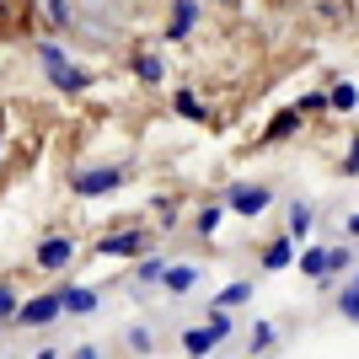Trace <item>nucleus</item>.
Listing matches in <instances>:
<instances>
[{"mask_svg": "<svg viewBox=\"0 0 359 359\" xmlns=\"http://www.w3.org/2000/svg\"><path fill=\"white\" fill-rule=\"evenodd\" d=\"M102 306V295L97 290H86V285H65V316H91Z\"/></svg>", "mask_w": 359, "mask_h": 359, "instance_id": "nucleus-11", "label": "nucleus"}, {"mask_svg": "<svg viewBox=\"0 0 359 359\" xmlns=\"http://www.w3.org/2000/svg\"><path fill=\"white\" fill-rule=\"evenodd\" d=\"M344 231H348V236H359V215H348V220H344Z\"/></svg>", "mask_w": 359, "mask_h": 359, "instance_id": "nucleus-29", "label": "nucleus"}, {"mask_svg": "<svg viewBox=\"0 0 359 359\" xmlns=\"http://www.w3.org/2000/svg\"><path fill=\"white\" fill-rule=\"evenodd\" d=\"M273 348V322H252V338H247V354H269Z\"/></svg>", "mask_w": 359, "mask_h": 359, "instance_id": "nucleus-19", "label": "nucleus"}, {"mask_svg": "<svg viewBox=\"0 0 359 359\" xmlns=\"http://www.w3.org/2000/svg\"><path fill=\"white\" fill-rule=\"evenodd\" d=\"M70 359H107V354H102V348H97V344H81V348H75Z\"/></svg>", "mask_w": 359, "mask_h": 359, "instance_id": "nucleus-28", "label": "nucleus"}, {"mask_svg": "<svg viewBox=\"0 0 359 359\" xmlns=\"http://www.w3.org/2000/svg\"><path fill=\"white\" fill-rule=\"evenodd\" d=\"M16 311H22L16 290H11V285H0V327H6V322H16Z\"/></svg>", "mask_w": 359, "mask_h": 359, "instance_id": "nucleus-23", "label": "nucleus"}, {"mask_svg": "<svg viewBox=\"0 0 359 359\" xmlns=\"http://www.w3.org/2000/svg\"><path fill=\"white\" fill-rule=\"evenodd\" d=\"M295 113H300V118H311V113H327V97H322V91H306V97L295 102Z\"/></svg>", "mask_w": 359, "mask_h": 359, "instance_id": "nucleus-24", "label": "nucleus"}, {"mask_svg": "<svg viewBox=\"0 0 359 359\" xmlns=\"http://www.w3.org/2000/svg\"><path fill=\"white\" fill-rule=\"evenodd\" d=\"M247 300H252V279H236V285H225L220 295H215V311H241V306H247Z\"/></svg>", "mask_w": 359, "mask_h": 359, "instance_id": "nucleus-13", "label": "nucleus"}, {"mask_svg": "<svg viewBox=\"0 0 359 359\" xmlns=\"http://www.w3.org/2000/svg\"><path fill=\"white\" fill-rule=\"evenodd\" d=\"M129 348H135V354H150V348H156V332L150 327H129Z\"/></svg>", "mask_w": 359, "mask_h": 359, "instance_id": "nucleus-25", "label": "nucleus"}, {"mask_svg": "<svg viewBox=\"0 0 359 359\" xmlns=\"http://www.w3.org/2000/svg\"><path fill=\"white\" fill-rule=\"evenodd\" d=\"M311 225H316V204L311 198H295V204H290V236H311Z\"/></svg>", "mask_w": 359, "mask_h": 359, "instance_id": "nucleus-14", "label": "nucleus"}, {"mask_svg": "<svg viewBox=\"0 0 359 359\" xmlns=\"http://www.w3.org/2000/svg\"><path fill=\"white\" fill-rule=\"evenodd\" d=\"M48 16H54V27H70V16H75V6H43Z\"/></svg>", "mask_w": 359, "mask_h": 359, "instance_id": "nucleus-27", "label": "nucleus"}, {"mask_svg": "<svg viewBox=\"0 0 359 359\" xmlns=\"http://www.w3.org/2000/svg\"><path fill=\"white\" fill-rule=\"evenodd\" d=\"M220 204L231 215H241V220H257L263 210H273V188H263V182H231Z\"/></svg>", "mask_w": 359, "mask_h": 359, "instance_id": "nucleus-5", "label": "nucleus"}, {"mask_svg": "<svg viewBox=\"0 0 359 359\" xmlns=\"http://www.w3.org/2000/svg\"><path fill=\"white\" fill-rule=\"evenodd\" d=\"M118 188H123V166H81V172H70L75 198H107Z\"/></svg>", "mask_w": 359, "mask_h": 359, "instance_id": "nucleus-4", "label": "nucleus"}, {"mask_svg": "<svg viewBox=\"0 0 359 359\" xmlns=\"http://www.w3.org/2000/svg\"><path fill=\"white\" fill-rule=\"evenodd\" d=\"M145 247H150V231H140V225L97 236V257H145Z\"/></svg>", "mask_w": 359, "mask_h": 359, "instance_id": "nucleus-7", "label": "nucleus"}, {"mask_svg": "<svg viewBox=\"0 0 359 359\" xmlns=\"http://www.w3.org/2000/svg\"><path fill=\"white\" fill-rule=\"evenodd\" d=\"M172 113H177V118H204V102H198L194 91H177V97H172Z\"/></svg>", "mask_w": 359, "mask_h": 359, "instance_id": "nucleus-18", "label": "nucleus"}, {"mask_svg": "<svg viewBox=\"0 0 359 359\" xmlns=\"http://www.w3.org/2000/svg\"><path fill=\"white\" fill-rule=\"evenodd\" d=\"M32 359H65V354H60V348H38Z\"/></svg>", "mask_w": 359, "mask_h": 359, "instance_id": "nucleus-30", "label": "nucleus"}, {"mask_svg": "<svg viewBox=\"0 0 359 359\" xmlns=\"http://www.w3.org/2000/svg\"><path fill=\"white\" fill-rule=\"evenodd\" d=\"M198 16H204V6H172V16H166V38H188V32L198 27Z\"/></svg>", "mask_w": 359, "mask_h": 359, "instance_id": "nucleus-12", "label": "nucleus"}, {"mask_svg": "<svg viewBox=\"0 0 359 359\" xmlns=\"http://www.w3.org/2000/svg\"><path fill=\"white\" fill-rule=\"evenodd\" d=\"M32 263H38L43 273H65L75 263V236H43L38 252H32Z\"/></svg>", "mask_w": 359, "mask_h": 359, "instance_id": "nucleus-8", "label": "nucleus"}, {"mask_svg": "<svg viewBox=\"0 0 359 359\" xmlns=\"http://www.w3.org/2000/svg\"><path fill=\"white\" fill-rule=\"evenodd\" d=\"M129 65H135V75H140V81H150V86L166 81V60H161V54H135Z\"/></svg>", "mask_w": 359, "mask_h": 359, "instance_id": "nucleus-16", "label": "nucleus"}, {"mask_svg": "<svg viewBox=\"0 0 359 359\" xmlns=\"http://www.w3.org/2000/svg\"><path fill=\"white\" fill-rule=\"evenodd\" d=\"M198 279H204V269H198V263H172V269H166V279H161V290H166V295H194Z\"/></svg>", "mask_w": 359, "mask_h": 359, "instance_id": "nucleus-9", "label": "nucleus"}, {"mask_svg": "<svg viewBox=\"0 0 359 359\" xmlns=\"http://www.w3.org/2000/svg\"><path fill=\"white\" fill-rule=\"evenodd\" d=\"M0 150H6V145H0Z\"/></svg>", "mask_w": 359, "mask_h": 359, "instance_id": "nucleus-32", "label": "nucleus"}, {"mask_svg": "<svg viewBox=\"0 0 359 359\" xmlns=\"http://www.w3.org/2000/svg\"><path fill=\"white\" fill-rule=\"evenodd\" d=\"M338 316H344V322H359V290L354 285L338 290Z\"/></svg>", "mask_w": 359, "mask_h": 359, "instance_id": "nucleus-22", "label": "nucleus"}, {"mask_svg": "<svg viewBox=\"0 0 359 359\" xmlns=\"http://www.w3.org/2000/svg\"><path fill=\"white\" fill-rule=\"evenodd\" d=\"M220 220H225V204H210V210H198V236H215V231H220Z\"/></svg>", "mask_w": 359, "mask_h": 359, "instance_id": "nucleus-21", "label": "nucleus"}, {"mask_svg": "<svg viewBox=\"0 0 359 359\" xmlns=\"http://www.w3.org/2000/svg\"><path fill=\"white\" fill-rule=\"evenodd\" d=\"M65 316V290H43V295H27L22 311H16V327H48Z\"/></svg>", "mask_w": 359, "mask_h": 359, "instance_id": "nucleus-6", "label": "nucleus"}, {"mask_svg": "<svg viewBox=\"0 0 359 359\" xmlns=\"http://www.w3.org/2000/svg\"><path fill=\"white\" fill-rule=\"evenodd\" d=\"M354 107H359V86L354 81H338L327 91V113H354Z\"/></svg>", "mask_w": 359, "mask_h": 359, "instance_id": "nucleus-15", "label": "nucleus"}, {"mask_svg": "<svg viewBox=\"0 0 359 359\" xmlns=\"http://www.w3.org/2000/svg\"><path fill=\"white\" fill-rule=\"evenodd\" d=\"M166 269H172V263H166V257H156V252H150V257H140L135 279H140V285H161V279H166Z\"/></svg>", "mask_w": 359, "mask_h": 359, "instance_id": "nucleus-17", "label": "nucleus"}, {"mask_svg": "<svg viewBox=\"0 0 359 359\" xmlns=\"http://www.w3.org/2000/svg\"><path fill=\"white\" fill-rule=\"evenodd\" d=\"M38 65H43V75H48L60 91H70V97L91 86V70H81V65H75L60 43H38Z\"/></svg>", "mask_w": 359, "mask_h": 359, "instance_id": "nucleus-3", "label": "nucleus"}, {"mask_svg": "<svg viewBox=\"0 0 359 359\" xmlns=\"http://www.w3.org/2000/svg\"><path fill=\"white\" fill-rule=\"evenodd\" d=\"M295 257H300V241L285 231V236H273L269 247H263V269H269V273H279V269H290Z\"/></svg>", "mask_w": 359, "mask_h": 359, "instance_id": "nucleus-10", "label": "nucleus"}, {"mask_svg": "<svg viewBox=\"0 0 359 359\" xmlns=\"http://www.w3.org/2000/svg\"><path fill=\"white\" fill-rule=\"evenodd\" d=\"M348 285H354V290H359V269H354V279H348Z\"/></svg>", "mask_w": 359, "mask_h": 359, "instance_id": "nucleus-31", "label": "nucleus"}, {"mask_svg": "<svg viewBox=\"0 0 359 359\" xmlns=\"http://www.w3.org/2000/svg\"><path fill=\"white\" fill-rule=\"evenodd\" d=\"M338 172H344V177H359V140L348 145V156H344V166H338Z\"/></svg>", "mask_w": 359, "mask_h": 359, "instance_id": "nucleus-26", "label": "nucleus"}, {"mask_svg": "<svg viewBox=\"0 0 359 359\" xmlns=\"http://www.w3.org/2000/svg\"><path fill=\"white\" fill-rule=\"evenodd\" d=\"M295 269L306 273V279H316V285H332V273L354 269V252H348L344 241H338V247H322V241H316V247H306V252L295 257Z\"/></svg>", "mask_w": 359, "mask_h": 359, "instance_id": "nucleus-1", "label": "nucleus"}, {"mask_svg": "<svg viewBox=\"0 0 359 359\" xmlns=\"http://www.w3.org/2000/svg\"><path fill=\"white\" fill-rule=\"evenodd\" d=\"M295 129H300V113H295V107H285V113L269 123V140H285V135H295Z\"/></svg>", "mask_w": 359, "mask_h": 359, "instance_id": "nucleus-20", "label": "nucleus"}, {"mask_svg": "<svg viewBox=\"0 0 359 359\" xmlns=\"http://www.w3.org/2000/svg\"><path fill=\"white\" fill-rule=\"evenodd\" d=\"M231 332H236V316L210 311L198 327H182V354H188V359H204V354H215V348H220Z\"/></svg>", "mask_w": 359, "mask_h": 359, "instance_id": "nucleus-2", "label": "nucleus"}]
</instances>
